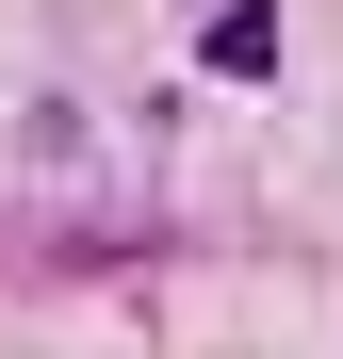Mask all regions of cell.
Here are the masks:
<instances>
[{"label": "cell", "instance_id": "6da1fadb", "mask_svg": "<svg viewBox=\"0 0 343 359\" xmlns=\"http://www.w3.org/2000/svg\"><path fill=\"white\" fill-rule=\"evenodd\" d=\"M213 66H229V82H262V66H278V17H262V0H246V17H213Z\"/></svg>", "mask_w": 343, "mask_h": 359}]
</instances>
